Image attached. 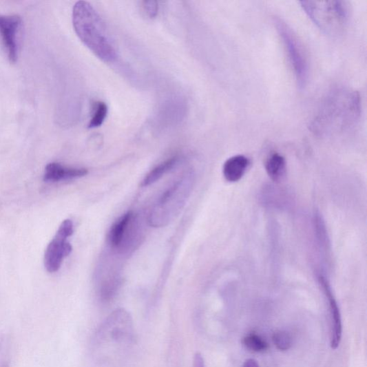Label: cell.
<instances>
[{"label": "cell", "mask_w": 367, "mask_h": 367, "mask_svg": "<svg viewBox=\"0 0 367 367\" xmlns=\"http://www.w3.org/2000/svg\"><path fill=\"white\" fill-rule=\"evenodd\" d=\"M134 342V324L125 309H117L97 329L92 343L95 367H119Z\"/></svg>", "instance_id": "6da1fadb"}, {"label": "cell", "mask_w": 367, "mask_h": 367, "mask_svg": "<svg viewBox=\"0 0 367 367\" xmlns=\"http://www.w3.org/2000/svg\"><path fill=\"white\" fill-rule=\"evenodd\" d=\"M361 114L359 94L346 89L331 92L325 98L311 123V130L317 136L342 134L353 128Z\"/></svg>", "instance_id": "7a4b0ae2"}, {"label": "cell", "mask_w": 367, "mask_h": 367, "mask_svg": "<svg viewBox=\"0 0 367 367\" xmlns=\"http://www.w3.org/2000/svg\"><path fill=\"white\" fill-rule=\"evenodd\" d=\"M73 25L83 43L104 62H114L116 50L101 17L89 3L79 1L73 10Z\"/></svg>", "instance_id": "3957f363"}, {"label": "cell", "mask_w": 367, "mask_h": 367, "mask_svg": "<svg viewBox=\"0 0 367 367\" xmlns=\"http://www.w3.org/2000/svg\"><path fill=\"white\" fill-rule=\"evenodd\" d=\"M302 8L322 32L331 37L344 34L348 23L349 10L344 1H303Z\"/></svg>", "instance_id": "277c9868"}, {"label": "cell", "mask_w": 367, "mask_h": 367, "mask_svg": "<svg viewBox=\"0 0 367 367\" xmlns=\"http://www.w3.org/2000/svg\"><path fill=\"white\" fill-rule=\"evenodd\" d=\"M189 179L180 180L165 191L159 202L151 211L149 218L150 225L154 228H161L180 211L185 205V199L188 196L189 187L187 185L190 183Z\"/></svg>", "instance_id": "5b68a950"}, {"label": "cell", "mask_w": 367, "mask_h": 367, "mask_svg": "<svg viewBox=\"0 0 367 367\" xmlns=\"http://www.w3.org/2000/svg\"><path fill=\"white\" fill-rule=\"evenodd\" d=\"M273 23L284 43L297 83L303 89L308 77V65L302 45L282 19L274 17Z\"/></svg>", "instance_id": "8992f818"}, {"label": "cell", "mask_w": 367, "mask_h": 367, "mask_svg": "<svg viewBox=\"0 0 367 367\" xmlns=\"http://www.w3.org/2000/svg\"><path fill=\"white\" fill-rule=\"evenodd\" d=\"M74 224L71 220H65L54 239L49 243L44 257V264L49 273H56L61 269L63 260L72 252V244L67 239L74 234Z\"/></svg>", "instance_id": "52a82bcc"}, {"label": "cell", "mask_w": 367, "mask_h": 367, "mask_svg": "<svg viewBox=\"0 0 367 367\" xmlns=\"http://www.w3.org/2000/svg\"><path fill=\"white\" fill-rule=\"evenodd\" d=\"M319 282L328 304L330 345L332 348L337 349L341 343L342 337V321L340 309L326 277L320 275Z\"/></svg>", "instance_id": "ba28073f"}, {"label": "cell", "mask_w": 367, "mask_h": 367, "mask_svg": "<svg viewBox=\"0 0 367 367\" xmlns=\"http://www.w3.org/2000/svg\"><path fill=\"white\" fill-rule=\"evenodd\" d=\"M22 20L17 15H0V36L12 63L17 60V33Z\"/></svg>", "instance_id": "9c48e42d"}, {"label": "cell", "mask_w": 367, "mask_h": 367, "mask_svg": "<svg viewBox=\"0 0 367 367\" xmlns=\"http://www.w3.org/2000/svg\"><path fill=\"white\" fill-rule=\"evenodd\" d=\"M88 174L85 169L63 166L56 162L48 164L45 169L43 180L46 182H58L82 178Z\"/></svg>", "instance_id": "30bf717a"}, {"label": "cell", "mask_w": 367, "mask_h": 367, "mask_svg": "<svg viewBox=\"0 0 367 367\" xmlns=\"http://www.w3.org/2000/svg\"><path fill=\"white\" fill-rule=\"evenodd\" d=\"M250 160L244 155H235L223 165L222 172L224 179L229 182H236L242 178L250 166Z\"/></svg>", "instance_id": "8fae6325"}, {"label": "cell", "mask_w": 367, "mask_h": 367, "mask_svg": "<svg viewBox=\"0 0 367 367\" xmlns=\"http://www.w3.org/2000/svg\"><path fill=\"white\" fill-rule=\"evenodd\" d=\"M133 216L132 212H128L120 217L112 226L109 233V241L114 248H118L122 246L132 222Z\"/></svg>", "instance_id": "7c38bea8"}, {"label": "cell", "mask_w": 367, "mask_h": 367, "mask_svg": "<svg viewBox=\"0 0 367 367\" xmlns=\"http://www.w3.org/2000/svg\"><path fill=\"white\" fill-rule=\"evenodd\" d=\"M266 170L269 177L273 182L282 181L286 173V162L284 157L277 153L271 154L266 162Z\"/></svg>", "instance_id": "4fadbf2b"}, {"label": "cell", "mask_w": 367, "mask_h": 367, "mask_svg": "<svg viewBox=\"0 0 367 367\" xmlns=\"http://www.w3.org/2000/svg\"><path fill=\"white\" fill-rule=\"evenodd\" d=\"M180 162V156H174L160 165L154 168L143 180V187L149 186L161 179L166 173L171 170Z\"/></svg>", "instance_id": "5bb4252c"}, {"label": "cell", "mask_w": 367, "mask_h": 367, "mask_svg": "<svg viewBox=\"0 0 367 367\" xmlns=\"http://www.w3.org/2000/svg\"><path fill=\"white\" fill-rule=\"evenodd\" d=\"M107 114L108 107L106 103L101 101L95 103L89 128L95 129L101 127L106 119Z\"/></svg>", "instance_id": "9a60e30c"}, {"label": "cell", "mask_w": 367, "mask_h": 367, "mask_svg": "<svg viewBox=\"0 0 367 367\" xmlns=\"http://www.w3.org/2000/svg\"><path fill=\"white\" fill-rule=\"evenodd\" d=\"M243 344L253 353H264L267 350V342L255 334H250L243 339Z\"/></svg>", "instance_id": "2e32d148"}, {"label": "cell", "mask_w": 367, "mask_h": 367, "mask_svg": "<svg viewBox=\"0 0 367 367\" xmlns=\"http://www.w3.org/2000/svg\"><path fill=\"white\" fill-rule=\"evenodd\" d=\"M314 228H315L317 239L320 244V247L326 250L328 246V236L326 229V225L319 213H316L314 216Z\"/></svg>", "instance_id": "e0dca14e"}, {"label": "cell", "mask_w": 367, "mask_h": 367, "mask_svg": "<svg viewBox=\"0 0 367 367\" xmlns=\"http://www.w3.org/2000/svg\"><path fill=\"white\" fill-rule=\"evenodd\" d=\"M275 346L281 351H287L291 347L292 340L291 336L286 331H279L273 336Z\"/></svg>", "instance_id": "ac0fdd59"}, {"label": "cell", "mask_w": 367, "mask_h": 367, "mask_svg": "<svg viewBox=\"0 0 367 367\" xmlns=\"http://www.w3.org/2000/svg\"><path fill=\"white\" fill-rule=\"evenodd\" d=\"M143 8L150 19H154L158 14L159 6L156 1H145L143 2Z\"/></svg>", "instance_id": "d6986e66"}, {"label": "cell", "mask_w": 367, "mask_h": 367, "mask_svg": "<svg viewBox=\"0 0 367 367\" xmlns=\"http://www.w3.org/2000/svg\"><path fill=\"white\" fill-rule=\"evenodd\" d=\"M193 367H205V360L200 353L195 357Z\"/></svg>", "instance_id": "ffe728a7"}, {"label": "cell", "mask_w": 367, "mask_h": 367, "mask_svg": "<svg viewBox=\"0 0 367 367\" xmlns=\"http://www.w3.org/2000/svg\"><path fill=\"white\" fill-rule=\"evenodd\" d=\"M242 367H260L257 361L253 359H249L244 362Z\"/></svg>", "instance_id": "44dd1931"}]
</instances>
